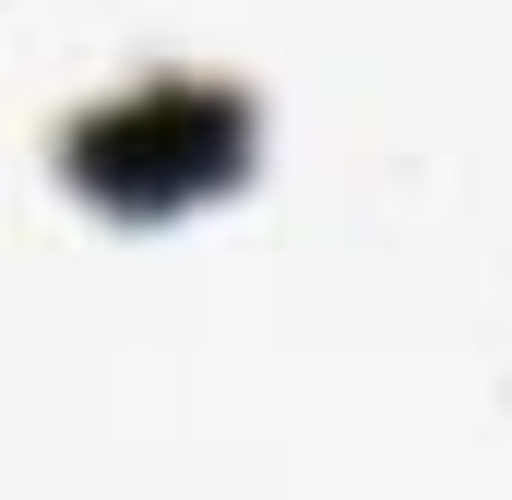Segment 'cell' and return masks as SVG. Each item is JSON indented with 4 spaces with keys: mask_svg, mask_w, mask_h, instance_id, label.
<instances>
[{
    "mask_svg": "<svg viewBox=\"0 0 512 500\" xmlns=\"http://www.w3.org/2000/svg\"><path fill=\"white\" fill-rule=\"evenodd\" d=\"M215 131L227 120H215L203 96H143V108H120V120H96L84 167H96L108 191H131V203H179V191L215 167V155H203Z\"/></svg>",
    "mask_w": 512,
    "mask_h": 500,
    "instance_id": "obj_1",
    "label": "cell"
}]
</instances>
